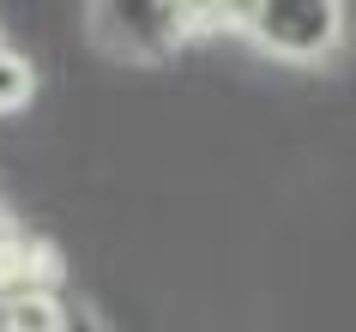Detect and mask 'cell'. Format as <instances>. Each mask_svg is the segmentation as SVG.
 <instances>
[{"label":"cell","instance_id":"cell-3","mask_svg":"<svg viewBox=\"0 0 356 332\" xmlns=\"http://www.w3.org/2000/svg\"><path fill=\"white\" fill-rule=\"evenodd\" d=\"M73 302L60 290H31V296H6L0 302V332H67Z\"/></svg>","mask_w":356,"mask_h":332},{"label":"cell","instance_id":"cell-5","mask_svg":"<svg viewBox=\"0 0 356 332\" xmlns=\"http://www.w3.org/2000/svg\"><path fill=\"white\" fill-rule=\"evenodd\" d=\"M67 332H103V320H97L85 302H73V314H67Z\"/></svg>","mask_w":356,"mask_h":332},{"label":"cell","instance_id":"cell-4","mask_svg":"<svg viewBox=\"0 0 356 332\" xmlns=\"http://www.w3.org/2000/svg\"><path fill=\"white\" fill-rule=\"evenodd\" d=\"M37 91V73H31V55H24L19 42L0 31V109H24Z\"/></svg>","mask_w":356,"mask_h":332},{"label":"cell","instance_id":"cell-2","mask_svg":"<svg viewBox=\"0 0 356 332\" xmlns=\"http://www.w3.org/2000/svg\"><path fill=\"white\" fill-rule=\"evenodd\" d=\"M85 24H91L97 49L133 55V61H157V55H169V49H181L193 37L188 0L181 6H163V0H115V6H91Z\"/></svg>","mask_w":356,"mask_h":332},{"label":"cell","instance_id":"cell-1","mask_svg":"<svg viewBox=\"0 0 356 332\" xmlns=\"http://www.w3.org/2000/svg\"><path fill=\"white\" fill-rule=\"evenodd\" d=\"M242 37L278 61H326L344 42V6L338 0H260L248 6Z\"/></svg>","mask_w":356,"mask_h":332}]
</instances>
